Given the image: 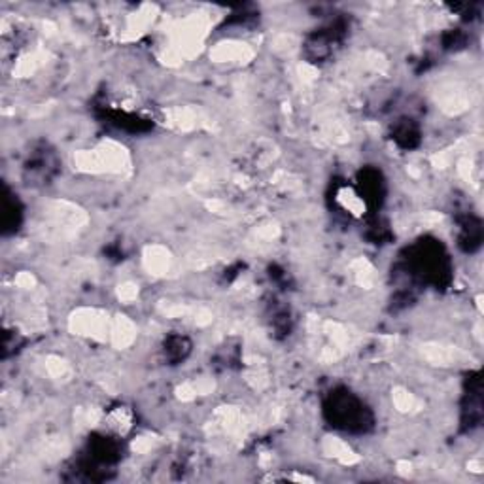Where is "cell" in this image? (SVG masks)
<instances>
[{
  "instance_id": "1",
  "label": "cell",
  "mask_w": 484,
  "mask_h": 484,
  "mask_svg": "<svg viewBox=\"0 0 484 484\" xmlns=\"http://www.w3.org/2000/svg\"><path fill=\"white\" fill-rule=\"evenodd\" d=\"M325 415L335 428L344 431H367L373 426L369 408L348 390H339L329 395L325 403Z\"/></svg>"
},
{
  "instance_id": "3",
  "label": "cell",
  "mask_w": 484,
  "mask_h": 484,
  "mask_svg": "<svg viewBox=\"0 0 484 484\" xmlns=\"http://www.w3.org/2000/svg\"><path fill=\"white\" fill-rule=\"evenodd\" d=\"M393 138H395L403 148H412V146H416V142H418V131H416V127L412 123L403 121V123H399L397 129H395Z\"/></svg>"
},
{
  "instance_id": "2",
  "label": "cell",
  "mask_w": 484,
  "mask_h": 484,
  "mask_svg": "<svg viewBox=\"0 0 484 484\" xmlns=\"http://www.w3.org/2000/svg\"><path fill=\"white\" fill-rule=\"evenodd\" d=\"M481 239H483V231H481V221L475 218H469L465 221H461V234L460 244L468 252H473L481 246Z\"/></svg>"
}]
</instances>
